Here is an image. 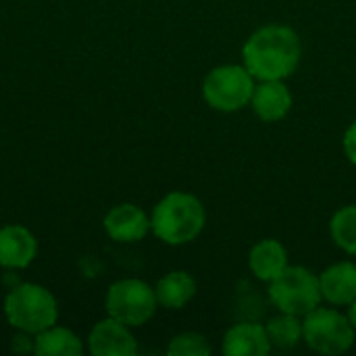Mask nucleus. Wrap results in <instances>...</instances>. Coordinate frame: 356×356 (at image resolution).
<instances>
[{"instance_id":"1","label":"nucleus","mask_w":356,"mask_h":356,"mask_svg":"<svg viewBox=\"0 0 356 356\" xmlns=\"http://www.w3.org/2000/svg\"><path fill=\"white\" fill-rule=\"evenodd\" d=\"M302 58L298 33L284 23H269L248 35L242 46V65L257 81L292 77Z\"/></svg>"},{"instance_id":"2","label":"nucleus","mask_w":356,"mask_h":356,"mask_svg":"<svg viewBox=\"0 0 356 356\" xmlns=\"http://www.w3.org/2000/svg\"><path fill=\"white\" fill-rule=\"evenodd\" d=\"M207 225V209L202 200L190 192H169L163 196L150 215L152 234L169 244L184 246L194 242Z\"/></svg>"},{"instance_id":"3","label":"nucleus","mask_w":356,"mask_h":356,"mask_svg":"<svg viewBox=\"0 0 356 356\" xmlns=\"http://www.w3.org/2000/svg\"><path fill=\"white\" fill-rule=\"evenodd\" d=\"M4 317L15 330L35 336L56 323L58 305L44 286L19 284L4 298Z\"/></svg>"},{"instance_id":"4","label":"nucleus","mask_w":356,"mask_h":356,"mask_svg":"<svg viewBox=\"0 0 356 356\" xmlns=\"http://www.w3.org/2000/svg\"><path fill=\"white\" fill-rule=\"evenodd\" d=\"M302 342L323 356L348 353L356 342V330L338 307H317L302 317Z\"/></svg>"},{"instance_id":"5","label":"nucleus","mask_w":356,"mask_h":356,"mask_svg":"<svg viewBox=\"0 0 356 356\" xmlns=\"http://www.w3.org/2000/svg\"><path fill=\"white\" fill-rule=\"evenodd\" d=\"M269 300L280 313L296 317L309 315L323 302L319 288V273L302 265H288L273 282H269Z\"/></svg>"},{"instance_id":"6","label":"nucleus","mask_w":356,"mask_h":356,"mask_svg":"<svg viewBox=\"0 0 356 356\" xmlns=\"http://www.w3.org/2000/svg\"><path fill=\"white\" fill-rule=\"evenodd\" d=\"M257 79L244 65H219L213 67L202 79L204 102L219 113H238L250 104Z\"/></svg>"},{"instance_id":"7","label":"nucleus","mask_w":356,"mask_h":356,"mask_svg":"<svg viewBox=\"0 0 356 356\" xmlns=\"http://www.w3.org/2000/svg\"><path fill=\"white\" fill-rule=\"evenodd\" d=\"M104 307L108 317L129 327H142L154 317L159 309V300L150 284L131 277V280H119L108 288Z\"/></svg>"},{"instance_id":"8","label":"nucleus","mask_w":356,"mask_h":356,"mask_svg":"<svg viewBox=\"0 0 356 356\" xmlns=\"http://www.w3.org/2000/svg\"><path fill=\"white\" fill-rule=\"evenodd\" d=\"M88 344L94 356H134L138 353L131 327L113 317H106L92 327Z\"/></svg>"},{"instance_id":"9","label":"nucleus","mask_w":356,"mask_h":356,"mask_svg":"<svg viewBox=\"0 0 356 356\" xmlns=\"http://www.w3.org/2000/svg\"><path fill=\"white\" fill-rule=\"evenodd\" d=\"M104 232L115 242L131 244V242L144 240L148 232H152V227H150V217L146 215L144 209L131 202H123V204L113 207L106 213Z\"/></svg>"},{"instance_id":"10","label":"nucleus","mask_w":356,"mask_h":356,"mask_svg":"<svg viewBox=\"0 0 356 356\" xmlns=\"http://www.w3.org/2000/svg\"><path fill=\"white\" fill-rule=\"evenodd\" d=\"M292 104H294V96L286 86V81L269 79V81H257L248 106L261 121L277 123L288 117Z\"/></svg>"},{"instance_id":"11","label":"nucleus","mask_w":356,"mask_h":356,"mask_svg":"<svg viewBox=\"0 0 356 356\" xmlns=\"http://www.w3.org/2000/svg\"><path fill=\"white\" fill-rule=\"evenodd\" d=\"M323 302L332 307H348L356 300V263L340 261L319 273Z\"/></svg>"},{"instance_id":"12","label":"nucleus","mask_w":356,"mask_h":356,"mask_svg":"<svg viewBox=\"0 0 356 356\" xmlns=\"http://www.w3.org/2000/svg\"><path fill=\"white\" fill-rule=\"evenodd\" d=\"M38 252L35 236L23 225L0 227V267L25 269Z\"/></svg>"},{"instance_id":"13","label":"nucleus","mask_w":356,"mask_h":356,"mask_svg":"<svg viewBox=\"0 0 356 356\" xmlns=\"http://www.w3.org/2000/svg\"><path fill=\"white\" fill-rule=\"evenodd\" d=\"M271 342L265 325L261 323H236L225 336L221 350L227 356H267L271 353Z\"/></svg>"},{"instance_id":"14","label":"nucleus","mask_w":356,"mask_h":356,"mask_svg":"<svg viewBox=\"0 0 356 356\" xmlns=\"http://www.w3.org/2000/svg\"><path fill=\"white\" fill-rule=\"evenodd\" d=\"M288 265H290L288 250L275 238H265V240L257 242L248 252V269H250V273L257 280L265 282V284L273 282Z\"/></svg>"},{"instance_id":"15","label":"nucleus","mask_w":356,"mask_h":356,"mask_svg":"<svg viewBox=\"0 0 356 356\" xmlns=\"http://www.w3.org/2000/svg\"><path fill=\"white\" fill-rule=\"evenodd\" d=\"M196 280L188 273V271H169L167 275H163L159 280V284L154 286L156 292V300L159 307L169 309V311H179L184 309L194 296H196Z\"/></svg>"},{"instance_id":"16","label":"nucleus","mask_w":356,"mask_h":356,"mask_svg":"<svg viewBox=\"0 0 356 356\" xmlns=\"http://www.w3.org/2000/svg\"><path fill=\"white\" fill-rule=\"evenodd\" d=\"M33 353L38 356H79L83 346L71 330L50 325L48 330L35 334Z\"/></svg>"},{"instance_id":"17","label":"nucleus","mask_w":356,"mask_h":356,"mask_svg":"<svg viewBox=\"0 0 356 356\" xmlns=\"http://www.w3.org/2000/svg\"><path fill=\"white\" fill-rule=\"evenodd\" d=\"M265 330L273 348L290 350L302 342V317L280 313L265 323Z\"/></svg>"},{"instance_id":"18","label":"nucleus","mask_w":356,"mask_h":356,"mask_svg":"<svg viewBox=\"0 0 356 356\" xmlns=\"http://www.w3.org/2000/svg\"><path fill=\"white\" fill-rule=\"evenodd\" d=\"M330 236L342 252L356 257V204H346L334 213Z\"/></svg>"},{"instance_id":"19","label":"nucleus","mask_w":356,"mask_h":356,"mask_svg":"<svg viewBox=\"0 0 356 356\" xmlns=\"http://www.w3.org/2000/svg\"><path fill=\"white\" fill-rule=\"evenodd\" d=\"M213 353L207 336L198 332H184L171 338L167 346L169 356H209Z\"/></svg>"},{"instance_id":"20","label":"nucleus","mask_w":356,"mask_h":356,"mask_svg":"<svg viewBox=\"0 0 356 356\" xmlns=\"http://www.w3.org/2000/svg\"><path fill=\"white\" fill-rule=\"evenodd\" d=\"M342 148H344V154L346 159L356 165V119L348 125V129L344 131V138H342Z\"/></svg>"},{"instance_id":"21","label":"nucleus","mask_w":356,"mask_h":356,"mask_svg":"<svg viewBox=\"0 0 356 356\" xmlns=\"http://www.w3.org/2000/svg\"><path fill=\"white\" fill-rule=\"evenodd\" d=\"M346 309H348V311H346V317H348V321L353 323V327L356 330V300H353Z\"/></svg>"}]
</instances>
